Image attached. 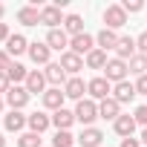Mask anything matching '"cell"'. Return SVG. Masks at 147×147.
Segmentation results:
<instances>
[{
	"label": "cell",
	"instance_id": "obj_1",
	"mask_svg": "<svg viewBox=\"0 0 147 147\" xmlns=\"http://www.w3.org/2000/svg\"><path fill=\"white\" fill-rule=\"evenodd\" d=\"M98 118V101L92 98H84L75 104V121H81L84 127H92V121Z\"/></svg>",
	"mask_w": 147,
	"mask_h": 147
},
{
	"label": "cell",
	"instance_id": "obj_2",
	"mask_svg": "<svg viewBox=\"0 0 147 147\" xmlns=\"http://www.w3.org/2000/svg\"><path fill=\"white\" fill-rule=\"evenodd\" d=\"M87 92H90V98H92V101H104V98H110V95H113V84H110L104 75H95V78H90V81H87Z\"/></svg>",
	"mask_w": 147,
	"mask_h": 147
},
{
	"label": "cell",
	"instance_id": "obj_3",
	"mask_svg": "<svg viewBox=\"0 0 147 147\" xmlns=\"http://www.w3.org/2000/svg\"><path fill=\"white\" fill-rule=\"evenodd\" d=\"M127 75H130V69H127V61H118V58H110V63L104 66V78L115 87V84H121V81H127Z\"/></svg>",
	"mask_w": 147,
	"mask_h": 147
},
{
	"label": "cell",
	"instance_id": "obj_4",
	"mask_svg": "<svg viewBox=\"0 0 147 147\" xmlns=\"http://www.w3.org/2000/svg\"><path fill=\"white\" fill-rule=\"evenodd\" d=\"M101 18H104V29H113V32H115V29H121V26L127 23V12L121 9V3H113V6H107Z\"/></svg>",
	"mask_w": 147,
	"mask_h": 147
},
{
	"label": "cell",
	"instance_id": "obj_5",
	"mask_svg": "<svg viewBox=\"0 0 147 147\" xmlns=\"http://www.w3.org/2000/svg\"><path fill=\"white\" fill-rule=\"evenodd\" d=\"M3 98H6V107H9V110H23V107L29 104V98H32V95H29V90H26V87L15 84V87H9V92H6Z\"/></svg>",
	"mask_w": 147,
	"mask_h": 147
},
{
	"label": "cell",
	"instance_id": "obj_6",
	"mask_svg": "<svg viewBox=\"0 0 147 147\" xmlns=\"http://www.w3.org/2000/svg\"><path fill=\"white\" fill-rule=\"evenodd\" d=\"M92 49H98L95 46V35H75V38H69V52H75V55H81V58H87Z\"/></svg>",
	"mask_w": 147,
	"mask_h": 147
},
{
	"label": "cell",
	"instance_id": "obj_7",
	"mask_svg": "<svg viewBox=\"0 0 147 147\" xmlns=\"http://www.w3.org/2000/svg\"><path fill=\"white\" fill-rule=\"evenodd\" d=\"M46 46L49 49H58L63 55V52H69V35L63 29H49L46 32Z\"/></svg>",
	"mask_w": 147,
	"mask_h": 147
},
{
	"label": "cell",
	"instance_id": "obj_8",
	"mask_svg": "<svg viewBox=\"0 0 147 147\" xmlns=\"http://www.w3.org/2000/svg\"><path fill=\"white\" fill-rule=\"evenodd\" d=\"M58 63L63 66V72H66L69 78H72V75H78V72L84 69V58H81V55H75V52H63Z\"/></svg>",
	"mask_w": 147,
	"mask_h": 147
},
{
	"label": "cell",
	"instance_id": "obj_9",
	"mask_svg": "<svg viewBox=\"0 0 147 147\" xmlns=\"http://www.w3.org/2000/svg\"><path fill=\"white\" fill-rule=\"evenodd\" d=\"M40 23L43 26H49V29H58V26H63V15H61V6H43L40 9Z\"/></svg>",
	"mask_w": 147,
	"mask_h": 147
},
{
	"label": "cell",
	"instance_id": "obj_10",
	"mask_svg": "<svg viewBox=\"0 0 147 147\" xmlns=\"http://www.w3.org/2000/svg\"><path fill=\"white\" fill-rule=\"evenodd\" d=\"M113 52H115V58H118V61H130V58L138 52V49H136V38H130V35H121Z\"/></svg>",
	"mask_w": 147,
	"mask_h": 147
},
{
	"label": "cell",
	"instance_id": "obj_11",
	"mask_svg": "<svg viewBox=\"0 0 147 147\" xmlns=\"http://www.w3.org/2000/svg\"><path fill=\"white\" fill-rule=\"evenodd\" d=\"M40 98H43V107H46V110H52V113L63 110V101H66L63 90H58V87H49V90H46Z\"/></svg>",
	"mask_w": 147,
	"mask_h": 147
},
{
	"label": "cell",
	"instance_id": "obj_12",
	"mask_svg": "<svg viewBox=\"0 0 147 147\" xmlns=\"http://www.w3.org/2000/svg\"><path fill=\"white\" fill-rule=\"evenodd\" d=\"M121 115V104L110 95V98H104V101H98V118H104V121H115Z\"/></svg>",
	"mask_w": 147,
	"mask_h": 147
},
{
	"label": "cell",
	"instance_id": "obj_13",
	"mask_svg": "<svg viewBox=\"0 0 147 147\" xmlns=\"http://www.w3.org/2000/svg\"><path fill=\"white\" fill-rule=\"evenodd\" d=\"M84 92H87V84L81 75H72L66 84H63V95L66 98H75V101H84Z\"/></svg>",
	"mask_w": 147,
	"mask_h": 147
},
{
	"label": "cell",
	"instance_id": "obj_14",
	"mask_svg": "<svg viewBox=\"0 0 147 147\" xmlns=\"http://www.w3.org/2000/svg\"><path fill=\"white\" fill-rule=\"evenodd\" d=\"M49 55H52V49L46 46V40H43V43H40V40L29 43V58H32V63H43V66H49V63H52Z\"/></svg>",
	"mask_w": 147,
	"mask_h": 147
},
{
	"label": "cell",
	"instance_id": "obj_15",
	"mask_svg": "<svg viewBox=\"0 0 147 147\" xmlns=\"http://www.w3.org/2000/svg\"><path fill=\"white\" fill-rule=\"evenodd\" d=\"M26 121H29V115H23L20 110H9V113L3 115V127H6L9 133H20V130L26 127Z\"/></svg>",
	"mask_w": 147,
	"mask_h": 147
},
{
	"label": "cell",
	"instance_id": "obj_16",
	"mask_svg": "<svg viewBox=\"0 0 147 147\" xmlns=\"http://www.w3.org/2000/svg\"><path fill=\"white\" fill-rule=\"evenodd\" d=\"M43 75H46V84H52V87H58V90L69 81V75L63 72V66H61V63H49V66L43 69Z\"/></svg>",
	"mask_w": 147,
	"mask_h": 147
},
{
	"label": "cell",
	"instance_id": "obj_17",
	"mask_svg": "<svg viewBox=\"0 0 147 147\" xmlns=\"http://www.w3.org/2000/svg\"><path fill=\"white\" fill-rule=\"evenodd\" d=\"M26 90H29V95H35V92H46V75L40 69H29V78H26V84H23Z\"/></svg>",
	"mask_w": 147,
	"mask_h": 147
},
{
	"label": "cell",
	"instance_id": "obj_18",
	"mask_svg": "<svg viewBox=\"0 0 147 147\" xmlns=\"http://www.w3.org/2000/svg\"><path fill=\"white\" fill-rule=\"evenodd\" d=\"M136 95H138V92H136V84H130V81H121V84L113 87V98H115L118 104H130Z\"/></svg>",
	"mask_w": 147,
	"mask_h": 147
},
{
	"label": "cell",
	"instance_id": "obj_19",
	"mask_svg": "<svg viewBox=\"0 0 147 147\" xmlns=\"http://www.w3.org/2000/svg\"><path fill=\"white\" fill-rule=\"evenodd\" d=\"M26 127H29V133H46L49 127H52V115H46V113H32L29 115V121H26Z\"/></svg>",
	"mask_w": 147,
	"mask_h": 147
},
{
	"label": "cell",
	"instance_id": "obj_20",
	"mask_svg": "<svg viewBox=\"0 0 147 147\" xmlns=\"http://www.w3.org/2000/svg\"><path fill=\"white\" fill-rule=\"evenodd\" d=\"M113 130H115V136L130 138V136L136 133V118H133V115H118V118L113 121Z\"/></svg>",
	"mask_w": 147,
	"mask_h": 147
},
{
	"label": "cell",
	"instance_id": "obj_21",
	"mask_svg": "<svg viewBox=\"0 0 147 147\" xmlns=\"http://www.w3.org/2000/svg\"><path fill=\"white\" fill-rule=\"evenodd\" d=\"M101 141H104V133H101L98 127H84L81 136H78V144H81V147H98Z\"/></svg>",
	"mask_w": 147,
	"mask_h": 147
},
{
	"label": "cell",
	"instance_id": "obj_22",
	"mask_svg": "<svg viewBox=\"0 0 147 147\" xmlns=\"http://www.w3.org/2000/svg\"><path fill=\"white\" fill-rule=\"evenodd\" d=\"M72 124H75V113H72V110H58V113H52V127L55 130H69Z\"/></svg>",
	"mask_w": 147,
	"mask_h": 147
},
{
	"label": "cell",
	"instance_id": "obj_23",
	"mask_svg": "<svg viewBox=\"0 0 147 147\" xmlns=\"http://www.w3.org/2000/svg\"><path fill=\"white\" fill-rule=\"evenodd\" d=\"M18 20L23 26H38L40 23V9L38 6H20L18 9Z\"/></svg>",
	"mask_w": 147,
	"mask_h": 147
},
{
	"label": "cell",
	"instance_id": "obj_24",
	"mask_svg": "<svg viewBox=\"0 0 147 147\" xmlns=\"http://www.w3.org/2000/svg\"><path fill=\"white\" fill-rule=\"evenodd\" d=\"M115 43H118V35H115L113 29H101V32L95 35V46L104 49V52H107V49H115Z\"/></svg>",
	"mask_w": 147,
	"mask_h": 147
},
{
	"label": "cell",
	"instance_id": "obj_25",
	"mask_svg": "<svg viewBox=\"0 0 147 147\" xmlns=\"http://www.w3.org/2000/svg\"><path fill=\"white\" fill-rule=\"evenodd\" d=\"M6 52L15 58V55H23V52H29V40L23 38V35H12L9 40H6Z\"/></svg>",
	"mask_w": 147,
	"mask_h": 147
},
{
	"label": "cell",
	"instance_id": "obj_26",
	"mask_svg": "<svg viewBox=\"0 0 147 147\" xmlns=\"http://www.w3.org/2000/svg\"><path fill=\"white\" fill-rule=\"evenodd\" d=\"M84 63H87V69H104V66L110 63V58H107L104 49H92V52L84 58Z\"/></svg>",
	"mask_w": 147,
	"mask_h": 147
},
{
	"label": "cell",
	"instance_id": "obj_27",
	"mask_svg": "<svg viewBox=\"0 0 147 147\" xmlns=\"http://www.w3.org/2000/svg\"><path fill=\"white\" fill-rule=\"evenodd\" d=\"M61 29H63L66 35H72V38H75V35H84V20H81V15H66Z\"/></svg>",
	"mask_w": 147,
	"mask_h": 147
},
{
	"label": "cell",
	"instance_id": "obj_28",
	"mask_svg": "<svg viewBox=\"0 0 147 147\" xmlns=\"http://www.w3.org/2000/svg\"><path fill=\"white\" fill-rule=\"evenodd\" d=\"M127 69L133 72V75H136V78H141V75H147V58L136 52V55H133V58L127 61Z\"/></svg>",
	"mask_w": 147,
	"mask_h": 147
},
{
	"label": "cell",
	"instance_id": "obj_29",
	"mask_svg": "<svg viewBox=\"0 0 147 147\" xmlns=\"http://www.w3.org/2000/svg\"><path fill=\"white\" fill-rule=\"evenodd\" d=\"M6 78H9V81H15V84H20V81L26 84V78H29V69H26L23 63H12V66L6 69Z\"/></svg>",
	"mask_w": 147,
	"mask_h": 147
},
{
	"label": "cell",
	"instance_id": "obj_30",
	"mask_svg": "<svg viewBox=\"0 0 147 147\" xmlns=\"http://www.w3.org/2000/svg\"><path fill=\"white\" fill-rule=\"evenodd\" d=\"M52 147H75V136H72L69 130H55Z\"/></svg>",
	"mask_w": 147,
	"mask_h": 147
},
{
	"label": "cell",
	"instance_id": "obj_31",
	"mask_svg": "<svg viewBox=\"0 0 147 147\" xmlns=\"http://www.w3.org/2000/svg\"><path fill=\"white\" fill-rule=\"evenodd\" d=\"M18 147H40V136L38 133H20Z\"/></svg>",
	"mask_w": 147,
	"mask_h": 147
},
{
	"label": "cell",
	"instance_id": "obj_32",
	"mask_svg": "<svg viewBox=\"0 0 147 147\" xmlns=\"http://www.w3.org/2000/svg\"><path fill=\"white\" fill-rule=\"evenodd\" d=\"M121 9H124L127 15H138V12L144 9V3H141V0H124V3H121Z\"/></svg>",
	"mask_w": 147,
	"mask_h": 147
},
{
	"label": "cell",
	"instance_id": "obj_33",
	"mask_svg": "<svg viewBox=\"0 0 147 147\" xmlns=\"http://www.w3.org/2000/svg\"><path fill=\"white\" fill-rule=\"evenodd\" d=\"M133 118H136V124H141V127H147V104H141V107H136V113H133Z\"/></svg>",
	"mask_w": 147,
	"mask_h": 147
},
{
	"label": "cell",
	"instance_id": "obj_34",
	"mask_svg": "<svg viewBox=\"0 0 147 147\" xmlns=\"http://www.w3.org/2000/svg\"><path fill=\"white\" fill-rule=\"evenodd\" d=\"M136 49H138V55L147 58V32H141V35L136 38Z\"/></svg>",
	"mask_w": 147,
	"mask_h": 147
},
{
	"label": "cell",
	"instance_id": "obj_35",
	"mask_svg": "<svg viewBox=\"0 0 147 147\" xmlns=\"http://www.w3.org/2000/svg\"><path fill=\"white\" fill-rule=\"evenodd\" d=\"M9 66H12V55H9L6 49H0V72H6Z\"/></svg>",
	"mask_w": 147,
	"mask_h": 147
},
{
	"label": "cell",
	"instance_id": "obj_36",
	"mask_svg": "<svg viewBox=\"0 0 147 147\" xmlns=\"http://www.w3.org/2000/svg\"><path fill=\"white\" fill-rule=\"evenodd\" d=\"M136 92H138V95H147V75L136 78Z\"/></svg>",
	"mask_w": 147,
	"mask_h": 147
},
{
	"label": "cell",
	"instance_id": "obj_37",
	"mask_svg": "<svg viewBox=\"0 0 147 147\" xmlns=\"http://www.w3.org/2000/svg\"><path fill=\"white\" fill-rule=\"evenodd\" d=\"M9 87H12V81L6 78V72H0V95H6V92H9Z\"/></svg>",
	"mask_w": 147,
	"mask_h": 147
},
{
	"label": "cell",
	"instance_id": "obj_38",
	"mask_svg": "<svg viewBox=\"0 0 147 147\" xmlns=\"http://www.w3.org/2000/svg\"><path fill=\"white\" fill-rule=\"evenodd\" d=\"M121 147H141V138H121Z\"/></svg>",
	"mask_w": 147,
	"mask_h": 147
},
{
	"label": "cell",
	"instance_id": "obj_39",
	"mask_svg": "<svg viewBox=\"0 0 147 147\" xmlns=\"http://www.w3.org/2000/svg\"><path fill=\"white\" fill-rule=\"evenodd\" d=\"M9 38H12V32H9V23H0V40L6 43Z\"/></svg>",
	"mask_w": 147,
	"mask_h": 147
},
{
	"label": "cell",
	"instance_id": "obj_40",
	"mask_svg": "<svg viewBox=\"0 0 147 147\" xmlns=\"http://www.w3.org/2000/svg\"><path fill=\"white\" fill-rule=\"evenodd\" d=\"M141 147H147V127L141 130Z\"/></svg>",
	"mask_w": 147,
	"mask_h": 147
},
{
	"label": "cell",
	"instance_id": "obj_41",
	"mask_svg": "<svg viewBox=\"0 0 147 147\" xmlns=\"http://www.w3.org/2000/svg\"><path fill=\"white\" fill-rule=\"evenodd\" d=\"M3 110H6V98H3V95H0V113H3Z\"/></svg>",
	"mask_w": 147,
	"mask_h": 147
},
{
	"label": "cell",
	"instance_id": "obj_42",
	"mask_svg": "<svg viewBox=\"0 0 147 147\" xmlns=\"http://www.w3.org/2000/svg\"><path fill=\"white\" fill-rule=\"evenodd\" d=\"M3 15H6V6H3V3H0V20H3Z\"/></svg>",
	"mask_w": 147,
	"mask_h": 147
},
{
	"label": "cell",
	"instance_id": "obj_43",
	"mask_svg": "<svg viewBox=\"0 0 147 147\" xmlns=\"http://www.w3.org/2000/svg\"><path fill=\"white\" fill-rule=\"evenodd\" d=\"M0 147H6V138H3V133H0Z\"/></svg>",
	"mask_w": 147,
	"mask_h": 147
}]
</instances>
